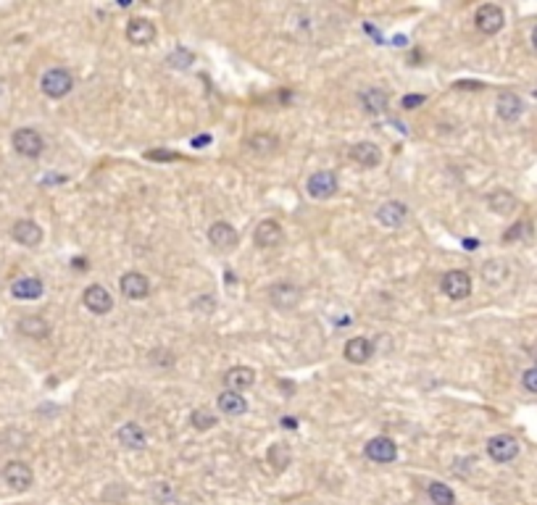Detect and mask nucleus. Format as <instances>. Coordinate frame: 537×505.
Returning <instances> with one entry per match:
<instances>
[{
  "label": "nucleus",
  "instance_id": "16",
  "mask_svg": "<svg viewBox=\"0 0 537 505\" xmlns=\"http://www.w3.org/2000/svg\"><path fill=\"white\" fill-rule=\"evenodd\" d=\"M209 239L214 248L232 250L235 245H237V232H235V227L227 224V221H216V224H211V229H209Z\"/></svg>",
  "mask_w": 537,
  "mask_h": 505
},
{
  "label": "nucleus",
  "instance_id": "23",
  "mask_svg": "<svg viewBox=\"0 0 537 505\" xmlns=\"http://www.w3.org/2000/svg\"><path fill=\"white\" fill-rule=\"evenodd\" d=\"M371 339H366V337H353V339H348L345 342V358H348L350 363H356V366H361V363H366L369 358H371Z\"/></svg>",
  "mask_w": 537,
  "mask_h": 505
},
{
  "label": "nucleus",
  "instance_id": "2",
  "mask_svg": "<svg viewBox=\"0 0 537 505\" xmlns=\"http://www.w3.org/2000/svg\"><path fill=\"white\" fill-rule=\"evenodd\" d=\"M40 87L48 98L58 100L71 92V87H74V77H71L66 69H58V66H56V69H48L45 74H42Z\"/></svg>",
  "mask_w": 537,
  "mask_h": 505
},
{
  "label": "nucleus",
  "instance_id": "20",
  "mask_svg": "<svg viewBox=\"0 0 537 505\" xmlns=\"http://www.w3.org/2000/svg\"><path fill=\"white\" fill-rule=\"evenodd\" d=\"M524 111V103L517 92H500L498 95V116L503 121H517Z\"/></svg>",
  "mask_w": 537,
  "mask_h": 505
},
{
  "label": "nucleus",
  "instance_id": "3",
  "mask_svg": "<svg viewBox=\"0 0 537 505\" xmlns=\"http://www.w3.org/2000/svg\"><path fill=\"white\" fill-rule=\"evenodd\" d=\"M440 289L450 300H464V297L471 295V277L467 271H448L443 282H440Z\"/></svg>",
  "mask_w": 537,
  "mask_h": 505
},
{
  "label": "nucleus",
  "instance_id": "11",
  "mask_svg": "<svg viewBox=\"0 0 537 505\" xmlns=\"http://www.w3.org/2000/svg\"><path fill=\"white\" fill-rule=\"evenodd\" d=\"M406 218H408V206L406 203H398V200H388V203H382L377 211V221L388 229H398Z\"/></svg>",
  "mask_w": 537,
  "mask_h": 505
},
{
  "label": "nucleus",
  "instance_id": "10",
  "mask_svg": "<svg viewBox=\"0 0 537 505\" xmlns=\"http://www.w3.org/2000/svg\"><path fill=\"white\" fill-rule=\"evenodd\" d=\"M268 303L282 308V311L295 308L300 303V289L295 285H290V282H277V285L268 287Z\"/></svg>",
  "mask_w": 537,
  "mask_h": 505
},
{
  "label": "nucleus",
  "instance_id": "31",
  "mask_svg": "<svg viewBox=\"0 0 537 505\" xmlns=\"http://www.w3.org/2000/svg\"><path fill=\"white\" fill-rule=\"evenodd\" d=\"M190 421H192V426H195L198 432H206V429H214V426H216V416H214L211 411H206V408H198V411H192Z\"/></svg>",
  "mask_w": 537,
  "mask_h": 505
},
{
  "label": "nucleus",
  "instance_id": "18",
  "mask_svg": "<svg viewBox=\"0 0 537 505\" xmlns=\"http://www.w3.org/2000/svg\"><path fill=\"white\" fill-rule=\"evenodd\" d=\"M350 158L356 161L358 166L374 168L382 163V150H379L374 142H356V145L350 148Z\"/></svg>",
  "mask_w": 537,
  "mask_h": 505
},
{
  "label": "nucleus",
  "instance_id": "19",
  "mask_svg": "<svg viewBox=\"0 0 537 505\" xmlns=\"http://www.w3.org/2000/svg\"><path fill=\"white\" fill-rule=\"evenodd\" d=\"M116 439H119L121 447H127V450H142V447L148 445V437L142 432V426L130 421V424H124L116 432Z\"/></svg>",
  "mask_w": 537,
  "mask_h": 505
},
{
  "label": "nucleus",
  "instance_id": "26",
  "mask_svg": "<svg viewBox=\"0 0 537 505\" xmlns=\"http://www.w3.org/2000/svg\"><path fill=\"white\" fill-rule=\"evenodd\" d=\"M277 148H279V139L274 137V135H268V132H259V135H253V137L248 139V150L256 153V156H271Z\"/></svg>",
  "mask_w": 537,
  "mask_h": 505
},
{
  "label": "nucleus",
  "instance_id": "21",
  "mask_svg": "<svg viewBox=\"0 0 537 505\" xmlns=\"http://www.w3.org/2000/svg\"><path fill=\"white\" fill-rule=\"evenodd\" d=\"M253 382H256V371L248 366L229 368L227 377H224V385H227V389H232V392H242V389L253 387Z\"/></svg>",
  "mask_w": 537,
  "mask_h": 505
},
{
  "label": "nucleus",
  "instance_id": "12",
  "mask_svg": "<svg viewBox=\"0 0 537 505\" xmlns=\"http://www.w3.org/2000/svg\"><path fill=\"white\" fill-rule=\"evenodd\" d=\"M11 237L16 239L19 245H24V248H35V245L42 242V229L35 221H30V218H21L11 229Z\"/></svg>",
  "mask_w": 537,
  "mask_h": 505
},
{
  "label": "nucleus",
  "instance_id": "29",
  "mask_svg": "<svg viewBox=\"0 0 537 505\" xmlns=\"http://www.w3.org/2000/svg\"><path fill=\"white\" fill-rule=\"evenodd\" d=\"M427 495L432 500V505H456V495H453V490L443 482H432L427 487Z\"/></svg>",
  "mask_w": 537,
  "mask_h": 505
},
{
  "label": "nucleus",
  "instance_id": "36",
  "mask_svg": "<svg viewBox=\"0 0 537 505\" xmlns=\"http://www.w3.org/2000/svg\"><path fill=\"white\" fill-rule=\"evenodd\" d=\"M424 100H427L424 95H406V98L400 100V106H403L406 111H414V108H419V106H421Z\"/></svg>",
  "mask_w": 537,
  "mask_h": 505
},
{
  "label": "nucleus",
  "instance_id": "17",
  "mask_svg": "<svg viewBox=\"0 0 537 505\" xmlns=\"http://www.w3.org/2000/svg\"><path fill=\"white\" fill-rule=\"evenodd\" d=\"M42 292H45V285L37 277H21L11 285V295L16 300H37L42 297Z\"/></svg>",
  "mask_w": 537,
  "mask_h": 505
},
{
  "label": "nucleus",
  "instance_id": "9",
  "mask_svg": "<svg viewBox=\"0 0 537 505\" xmlns=\"http://www.w3.org/2000/svg\"><path fill=\"white\" fill-rule=\"evenodd\" d=\"M366 458L369 461H374V463H393L395 458H398V447L395 442L390 439V437H374V439H369L366 442Z\"/></svg>",
  "mask_w": 537,
  "mask_h": 505
},
{
  "label": "nucleus",
  "instance_id": "8",
  "mask_svg": "<svg viewBox=\"0 0 537 505\" xmlns=\"http://www.w3.org/2000/svg\"><path fill=\"white\" fill-rule=\"evenodd\" d=\"M82 303H85L87 311L103 316V313H109L111 308H113V297H111V292L103 285H90L85 289V295H82Z\"/></svg>",
  "mask_w": 537,
  "mask_h": 505
},
{
  "label": "nucleus",
  "instance_id": "4",
  "mask_svg": "<svg viewBox=\"0 0 537 505\" xmlns=\"http://www.w3.org/2000/svg\"><path fill=\"white\" fill-rule=\"evenodd\" d=\"M488 456L495 461V463H508L519 456V442L517 437L511 435H495L490 437L488 442Z\"/></svg>",
  "mask_w": 537,
  "mask_h": 505
},
{
  "label": "nucleus",
  "instance_id": "1",
  "mask_svg": "<svg viewBox=\"0 0 537 505\" xmlns=\"http://www.w3.org/2000/svg\"><path fill=\"white\" fill-rule=\"evenodd\" d=\"M11 145H13V150H16L19 156H24V158H40L42 150H45V139L40 137V132L24 127L13 132Z\"/></svg>",
  "mask_w": 537,
  "mask_h": 505
},
{
  "label": "nucleus",
  "instance_id": "14",
  "mask_svg": "<svg viewBox=\"0 0 537 505\" xmlns=\"http://www.w3.org/2000/svg\"><path fill=\"white\" fill-rule=\"evenodd\" d=\"M253 237H256V245H259V248L268 250V248H277L279 242L285 239V232H282V227H279L277 221L266 218V221H261L259 227H256Z\"/></svg>",
  "mask_w": 537,
  "mask_h": 505
},
{
  "label": "nucleus",
  "instance_id": "6",
  "mask_svg": "<svg viewBox=\"0 0 537 505\" xmlns=\"http://www.w3.org/2000/svg\"><path fill=\"white\" fill-rule=\"evenodd\" d=\"M306 192L316 200L332 198V195L338 192V177H335L332 171H316V174H311L309 182H306Z\"/></svg>",
  "mask_w": 537,
  "mask_h": 505
},
{
  "label": "nucleus",
  "instance_id": "38",
  "mask_svg": "<svg viewBox=\"0 0 537 505\" xmlns=\"http://www.w3.org/2000/svg\"><path fill=\"white\" fill-rule=\"evenodd\" d=\"M532 45L537 48V27H535V32H532Z\"/></svg>",
  "mask_w": 537,
  "mask_h": 505
},
{
  "label": "nucleus",
  "instance_id": "22",
  "mask_svg": "<svg viewBox=\"0 0 537 505\" xmlns=\"http://www.w3.org/2000/svg\"><path fill=\"white\" fill-rule=\"evenodd\" d=\"M216 406L224 416H242L248 411V400L240 395V392H232V389H224L216 400Z\"/></svg>",
  "mask_w": 537,
  "mask_h": 505
},
{
  "label": "nucleus",
  "instance_id": "24",
  "mask_svg": "<svg viewBox=\"0 0 537 505\" xmlns=\"http://www.w3.org/2000/svg\"><path fill=\"white\" fill-rule=\"evenodd\" d=\"M519 200L508 192V189H495V192H490L488 195V208L493 213H500V216H506L511 211H517Z\"/></svg>",
  "mask_w": 537,
  "mask_h": 505
},
{
  "label": "nucleus",
  "instance_id": "32",
  "mask_svg": "<svg viewBox=\"0 0 537 505\" xmlns=\"http://www.w3.org/2000/svg\"><path fill=\"white\" fill-rule=\"evenodd\" d=\"M192 61H195V56H192L190 50H182V48L174 50V53L169 56V63L174 66V69H187Z\"/></svg>",
  "mask_w": 537,
  "mask_h": 505
},
{
  "label": "nucleus",
  "instance_id": "34",
  "mask_svg": "<svg viewBox=\"0 0 537 505\" xmlns=\"http://www.w3.org/2000/svg\"><path fill=\"white\" fill-rule=\"evenodd\" d=\"M521 385H524V389H529V392H535V395H537V366L535 368H527V371H524V377H521Z\"/></svg>",
  "mask_w": 537,
  "mask_h": 505
},
{
  "label": "nucleus",
  "instance_id": "13",
  "mask_svg": "<svg viewBox=\"0 0 537 505\" xmlns=\"http://www.w3.org/2000/svg\"><path fill=\"white\" fill-rule=\"evenodd\" d=\"M127 40H130L132 45H150V42L156 40V24L150 19L135 16V19H130V24H127Z\"/></svg>",
  "mask_w": 537,
  "mask_h": 505
},
{
  "label": "nucleus",
  "instance_id": "37",
  "mask_svg": "<svg viewBox=\"0 0 537 505\" xmlns=\"http://www.w3.org/2000/svg\"><path fill=\"white\" fill-rule=\"evenodd\" d=\"M282 426H288V429H295V426H298V424H295V418L285 416V418H282Z\"/></svg>",
  "mask_w": 537,
  "mask_h": 505
},
{
  "label": "nucleus",
  "instance_id": "5",
  "mask_svg": "<svg viewBox=\"0 0 537 505\" xmlns=\"http://www.w3.org/2000/svg\"><path fill=\"white\" fill-rule=\"evenodd\" d=\"M3 479H6V485H8L11 490L24 492V490L32 487L35 474H32V468L24 463V461H11V463H6V468H3Z\"/></svg>",
  "mask_w": 537,
  "mask_h": 505
},
{
  "label": "nucleus",
  "instance_id": "30",
  "mask_svg": "<svg viewBox=\"0 0 537 505\" xmlns=\"http://www.w3.org/2000/svg\"><path fill=\"white\" fill-rule=\"evenodd\" d=\"M506 263L503 261H490V263H485V268H482V277H485V282L488 285H500L503 279H506Z\"/></svg>",
  "mask_w": 537,
  "mask_h": 505
},
{
  "label": "nucleus",
  "instance_id": "35",
  "mask_svg": "<svg viewBox=\"0 0 537 505\" xmlns=\"http://www.w3.org/2000/svg\"><path fill=\"white\" fill-rule=\"evenodd\" d=\"M529 229V224L527 221H519V224H514V227L508 229V235H506V242H514V239H519V237H524V232Z\"/></svg>",
  "mask_w": 537,
  "mask_h": 505
},
{
  "label": "nucleus",
  "instance_id": "25",
  "mask_svg": "<svg viewBox=\"0 0 537 505\" xmlns=\"http://www.w3.org/2000/svg\"><path fill=\"white\" fill-rule=\"evenodd\" d=\"M16 329H19L24 337H30V339H45V337L50 335L48 321H45L42 316H24Z\"/></svg>",
  "mask_w": 537,
  "mask_h": 505
},
{
  "label": "nucleus",
  "instance_id": "27",
  "mask_svg": "<svg viewBox=\"0 0 537 505\" xmlns=\"http://www.w3.org/2000/svg\"><path fill=\"white\" fill-rule=\"evenodd\" d=\"M361 103H364V108L369 111V113H385L388 111V92L385 89H379V87H374V89H366L364 95H361Z\"/></svg>",
  "mask_w": 537,
  "mask_h": 505
},
{
  "label": "nucleus",
  "instance_id": "7",
  "mask_svg": "<svg viewBox=\"0 0 537 505\" xmlns=\"http://www.w3.org/2000/svg\"><path fill=\"white\" fill-rule=\"evenodd\" d=\"M474 21H477V30L482 32V35H495V32L503 30L506 16H503L500 6H495V3H485V6H479Z\"/></svg>",
  "mask_w": 537,
  "mask_h": 505
},
{
  "label": "nucleus",
  "instance_id": "28",
  "mask_svg": "<svg viewBox=\"0 0 537 505\" xmlns=\"http://www.w3.org/2000/svg\"><path fill=\"white\" fill-rule=\"evenodd\" d=\"M266 461L271 463V468H274V471H285V468H288V463L292 461V456H290V447L285 445V442H274V445L268 447Z\"/></svg>",
  "mask_w": 537,
  "mask_h": 505
},
{
  "label": "nucleus",
  "instance_id": "39",
  "mask_svg": "<svg viewBox=\"0 0 537 505\" xmlns=\"http://www.w3.org/2000/svg\"><path fill=\"white\" fill-rule=\"evenodd\" d=\"M535 363H537V356H535Z\"/></svg>",
  "mask_w": 537,
  "mask_h": 505
},
{
  "label": "nucleus",
  "instance_id": "15",
  "mask_svg": "<svg viewBox=\"0 0 537 505\" xmlns=\"http://www.w3.org/2000/svg\"><path fill=\"white\" fill-rule=\"evenodd\" d=\"M119 289L130 297V300H142V297H148L150 292V282L142 277V274H137V271H130V274H124V277L119 279Z\"/></svg>",
  "mask_w": 537,
  "mask_h": 505
},
{
  "label": "nucleus",
  "instance_id": "33",
  "mask_svg": "<svg viewBox=\"0 0 537 505\" xmlns=\"http://www.w3.org/2000/svg\"><path fill=\"white\" fill-rule=\"evenodd\" d=\"M145 158H150V161H179L182 156H179V153H171V150H150V153H145Z\"/></svg>",
  "mask_w": 537,
  "mask_h": 505
}]
</instances>
